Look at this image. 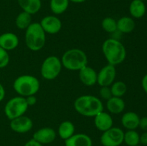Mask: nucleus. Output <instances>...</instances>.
<instances>
[{
	"label": "nucleus",
	"instance_id": "obj_1",
	"mask_svg": "<svg viewBox=\"0 0 147 146\" xmlns=\"http://www.w3.org/2000/svg\"><path fill=\"white\" fill-rule=\"evenodd\" d=\"M74 108L78 113L85 117H93L103 110L100 99L94 95L86 94L78 97L74 102Z\"/></svg>",
	"mask_w": 147,
	"mask_h": 146
},
{
	"label": "nucleus",
	"instance_id": "obj_2",
	"mask_svg": "<svg viewBox=\"0 0 147 146\" xmlns=\"http://www.w3.org/2000/svg\"><path fill=\"white\" fill-rule=\"evenodd\" d=\"M102 52L108 63L113 66L121 64L126 57L124 45L116 39L110 38L105 40L102 45Z\"/></svg>",
	"mask_w": 147,
	"mask_h": 146
},
{
	"label": "nucleus",
	"instance_id": "obj_3",
	"mask_svg": "<svg viewBox=\"0 0 147 146\" xmlns=\"http://www.w3.org/2000/svg\"><path fill=\"white\" fill-rule=\"evenodd\" d=\"M25 30L24 40L27 48L33 52L41 50L46 42V33L40 23L32 22Z\"/></svg>",
	"mask_w": 147,
	"mask_h": 146
},
{
	"label": "nucleus",
	"instance_id": "obj_4",
	"mask_svg": "<svg viewBox=\"0 0 147 146\" xmlns=\"http://www.w3.org/2000/svg\"><path fill=\"white\" fill-rule=\"evenodd\" d=\"M40 87L38 79L30 74H23L17 77L13 83L14 91L20 96L27 97L30 95H35Z\"/></svg>",
	"mask_w": 147,
	"mask_h": 146
},
{
	"label": "nucleus",
	"instance_id": "obj_5",
	"mask_svg": "<svg viewBox=\"0 0 147 146\" xmlns=\"http://www.w3.org/2000/svg\"><path fill=\"white\" fill-rule=\"evenodd\" d=\"M62 65L70 71H79L88 65V57L80 49H70L65 52L61 58Z\"/></svg>",
	"mask_w": 147,
	"mask_h": 146
},
{
	"label": "nucleus",
	"instance_id": "obj_6",
	"mask_svg": "<svg viewBox=\"0 0 147 146\" xmlns=\"http://www.w3.org/2000/svg\"><path fill=\"white\" fill-rule=\"evenodd\" d=\"M28 104L25 97L17 96L9 100L4 106V112L6 117L9 120L24 115L28 110Z\"/></svg>",
	"mask_w": 147,
	"mask_h": 146
},
{
	"label": "nucleus",
	"instance_id": "obj_7",
	"mask_svg": "<svg viewBox=\"0 0 147 146\" xmlns=\"http://www.w3.org/2000/svg\"><path fill=\"white\" fill-rule=\"evenodd\" d=\"M62 67L63 65L60 59L55 55L49 56L42 63L40 73L45 80H53L61 72Z\"/></svg>",
	"mask_w": 147,
	"mask_h": 146
},
{
	"label": "nucleus",
	"instance_id": "obj_8",
	"mask_svg": "<svg viewBox=\"0 0 147 146\" xmlns=\"http://www.w3.org/2000/svg\"><path fill=\"white\" fill-rule=\"evenodd\" d=\"M124 132L117 127H112L103 132L100 142L103 146H120L123 143Z\"/></svg>",
	"mask_w": 147,
	"mask_h": 146
},
{
	"label": "nucleus",
	"instance_id": "obj_9",
	"mask_svg": "<svg viewBox=\"0 0 147 146\" xmlns=\"http://www.w3.org/2000/svg\"><path fill=\"white\" fill-rule=\"evenodd\" d=\"M116 70L115 66L108 64L102 67L97 74V83L100 87H110L115 81Z\"/></svg>",
	"mask_w": 147,
	"mask_h": 146
},
{
	"label": "nucleus",
	"instance_id": "obj_10",
	"mask_svg": "<svg viewBox=\"0 0 147 146\" xmlns=\"http://www.w3.org/2000/svg\"><path fill=\"white\" fill-rule=\"evenodd\" d=\"M10 128L17 133L24 134L28 133L33 127V121L30 117L22 115L10 120Z\"/></svg>",
	"mask_w": 147,
	"mask_h": 146
},
{
	"label": "nucleus",
	"instance_id": "obj_11",
	"mask_svg": "<svg viewBox=\"0 0 147 146\" xmlns=\"http://www.w3.org/2000/svg\"><path fill=\"white\" fill-rule=\"evenodd\" d=\"M40 24L45 32L49 34H57L62 29V21L56 16L48 15L43 17Z\"/></svg>",
	"mask_w": 147,
	"mask_h": 146
},
{
	"label": "nucleus",
	"instance_id": "obj_12",
	"mask_svg": "<svg viewBox=\"0 0 147 146\" xmlns=\"http://www.w3.org/2000/svg\"><path fill=\"white\" fill-rule=\"evenodd\" d=\"M56 138V132L52 127H42L35 131L33 134L32 139L38 142L39 143L47 145L52 143Z\"/></svg>",
	"mask_w": 147,
	"mask_h": 146
},
{
	"label": "nucleus",
	"instance_id": "obj_13",
	"mask_svg": "<svg viewBox=\"0 0 147 146\" xmlns=\"http://www.w3.org/2000/svg\"><path fill=\"white\" fill-rule=\"evenodd\" d=\"M97 74L93 67L86 65L79 70V79L84 85L91 87L97 83Z\"/></svg>",
	"mask_w": 147,
	"mask_h": 146
},
{
	"label": "nucleus",
	"instance_id": "obj_14",
	"mask_svg": "<svg viewBox=\"0 0 147 146\" xmlns=\"http://www.w3.org/2000/svg\"><path fill=\"white\" fill-rule=\"evenodd\" d=\"M94 125L98 130L104 132L113 127V120L110 113L103 110L94 117Z\"/></svg>",
	"mask_w": 147,
	"mask_h": 146
},
{
	"label": "nucleus",
	"instance_id": "obj_15",
	"mask_svg": "<svg viewBox=\"0 0 147 146\" xmlns=\"http://www.w3.org/2000/svg\"><path fill=\"white\" fill-rule=\"evenodd\" d=\"M19 38L12 32H4L0 35V47L8 51L14 50L19 45Z\"/></svg>",
	"mask_w": 147,
	"mask_h": 146
},
{
	"label": "nucleus",
	"instance_id": "obj_16",
	"mask_svg": "<svg viewBox=\"0 0 147 146\" xmlns=\"http://www.w3.org/2000/svg\"><path fill=\"white\" fill-rule=\"evenodd\" d=\"M65 146H93V141L88 135L77 133L65 140Z\"/></svg>",
	"mask_w": 147,
	"mask_h": 146
},
{
	"label": "nucleus",
	"instance_id": "obj_17",
	"mask_svg": "<svg viewBox=\"0 0 147 146\" xmlns=\"http://www.w3.org/2000/svg\"><path fill=\"white\" fill-rule=\"evenodd\" d=\"M140 117L135 112H126L121 117V124L127 130H136L139 127Z\"/></svg>",
	"mask_w": 147,
	"mask_h": 146
},
{
	"label": "nucleus",
	"instance_id": "obj_18",
	"mask_svg": "<svg viewBox=\"0 0 147 146\" xmlns=\"http://www.w3.org/2000/svg\"><path fill=\"white\" fill-rule=\"evenodd\" d=\"M126 104L122 97H112L106 102V107L108 111L111 114L118 115L123 113Z\"/></svg>",
	"mask_w": 147,
	"mask_h": 146
},
{
	"label": "nucleus",
	"instance_id": "obj_19",
	"mask_svg": "<svg viewBox=\"0 0 147 146\" xmlns=\"http://www.w3.org/2000/svg\"><path fill=\"white\" fill-rule=\"evenodd\" d=\"M17 1L23 11L32 15L38 12L42 7L41 0H17Z\"/></svg>",
	"mask_w": 147,
	"mask_h": 146
},
{
	"label": "nucleus",
	"instance_id": "obj_20",
	"mask_svg": "<svg viewBox=\"0 0 147 146\" xmlns=\"http://www.w3.org/2000/svg\"><path fill=\"white\" fill-rule=\"evenodd\" d=\"M117 22V30L123 34H129L134 30L136 23L132 17H122Z\"/></svg>",
	"mask_w": 147,
	"mask_h": 146
},
{
	"label": "nucleus",
	"instance_id": "obj_21",
	"mask_svg": "<svg viewBox=\"0 0 147 146\" xmlns=\"http://www.w3.org/2000/svg\"><path fill=\"white\" fill-rule=\"evenodd\" d=\"M146 7L142 0H133L129 6V12L135 19H140L146 14Z\"/></svg>",
	"mask_w": 147,
	"mask_h": 146
},
{
	"label": "nucleus",
	"instance_id": "obj_22",
	"mask_svg": "<svg viewBox=\"0 0 147 146\" xmlns=\"http://www.w3.org/2000/svg\"><path fill=\"white\" fill-rule=\"evenodd\" d=\"M75 130L76 127L74 124L72 122L65 120L62 122L60 124L57 130V133L60 138L65 140L75 134Z\"/></svg>",
	"mask_w": 147,
	"mask_h": 146
},
{
	"label": "nucleus",
	"instance_id": "obj_23",
	"mask_svg": "<svg viewBox=\"0 0 147 146\" xmlns=\"http://www.w3.org/2000/svg\"><path fill=\"white\" fill-rule=\"evenodd\" d=\"M32 14L22 11L17 16L15 24L20 29H26L32 24Z\"/></svg>",
	"mask_w": 147,
	"mask_h": 146
},
{
	"label": "nucleus",
	"instance_id": "obj_24",
	"mask_svg": "<svg viewBox=\"0 0 147 146\" xmlns=\"http://www.w3.org/2000/svg\"><path fill=\"white\" fill-rule=\"evenodd\" d=\"M69 0H50V9L56 15L64 13L69 6Z\"/></svg>",
	"mask_w": 147,
	"mask_h": 146
},
{
	"label": "nucleus",
	"instance_id": "obj_25",
	"mask_svg": "<svg viewBox=\"0 0 147 146\" xmlns=\"http://www.w3.org/2000/svg\"><path fill=\"white\" fill-rule=\"evenodd\" d=\"M140 135L136 131V130H129L124 133L123 143L128 146H136L139 145Z\"/></svg>",
	"mask_w": 147,
	"mask_h": 146
},
{
	"label": "nucleus",
	"instance_id": "obj_26",
	"mask_svg": "<svg viewBox=\"0 0 147 146\" xmlns=\"http://www.w3.org/2000/svg\"><path fill=\"white\" fill-rule=\"evenodd\" d=\"M110 88L113 97H122L127 91V86L126 83L122 81L114 82L111 85Z\"/></svg>",
	"mask_w": 147,
	"mask_h": 146
},
{
	"label": "nucleus",
	"instance_id": "obj_27",
	"mask_svg": "<svg viewBox=\"0 0 147 146\" xmlns=\"http://www.w3.org/2000/svg\"><path fill=\"white\" fill-rule=\"evenodd\" d=\"M103 29L108 33H113L117 30V22L115 19L108 17L103 19L101 22Z\"/></svg>",
	"mask_w": 147,
	"mask_h": 146
},
{
	"label": "nucleus",
	"instance_id": "obj_28",
	"mask_svg": "<svg viewBox=\"0 0 147 146\" xmlns=\"http://www.w3.org/2000/svg\"><path fill=\"white\" fill-rule=\"evenodd\" d=\"M10 57L7 50L0 47V69L4 68L9 63Z\"/></svg>",
	"mask_w": 147,
	"mask_h": 146
},
{
	"label": "nucleus",
	"instance_id": "obj_29",
	"mask_svg": "<svg viewBox=\"0 0 147 146\" xmlns=\"http://www.w3.org/2000/svg\"><path fill=\"white\" fill-rule=\"evenodd\" d=\"M99 95L102 99L106 100V101L113 97L110 87H108V86L100 87V90H99Z\"/></svg>",
	"mask_w": 147,
	"mask_h": 146
},
{
	"label": "nucleus",
	"instance_id": "obj_30",
	"mask_svg": "<svg viewBox=\"0 0 147 146\" xmlns=\"http://www.w3.org/2000/svg\"><path fill=\"white\" fill-rule=\"evenodd\" d=\"M139 127L144 132H147V116L140 117Z\"/></svg>",
	"mask_w": 147,
	"mask_h": 146
},
{
	"label": "nucleus",
	"instance_id": "obj_31",
	"mask_svg": "<svg viewBox=\"0 0 147 146\" xmlns=\"http://www.w3.org/2000/svg\"><path fill=\"white\" fill-rule=\"evenodd\" d=\"M26 102H27L28 106H32L34 105L37 102V97L34 95H30L28 96V97H25Z\"/></svg>",
	"mask_w": 147,
	"mask_h": 146
},
{
	"label": "nucleus",
	"instance_id": "obj_32",
	"mask_svg": "<svg viewBox=\"0 0 147 146\" xmlns=\"http://www.w3.org/2000/svg\"><path fill=\"white\" fill-rule=\"evenodd\" d=\"M139 143L142 145H147V132H144L140 135Z\"/></svg>",
	"mask_w": 147,
	"mask_h": 146
},
{
	"label": "nucleus",
	"instance_id": "obj_33",
	"mask_svg": "<svg viewBox=\"0 0 147 146\" xmlns=\"http://www.w3.org/2000/svg\"><path fill=\"white\" fill-rule=\"evenodd\" d=\"M24 146H43L42 145L39 143L38 142H37L36 140H34V139L32 138L31 140H28L27 143L24 144Z\"/></svg>",
	"mask_w": 147,
	"mask_h": 146
},
{
	"label": "nucleus",
	"instance_id": "obj_34",
	"mask_svg": "<svg viewBox=\"0 0 147 146\" xmlns=\"http://www.w3.org/2000/svg\"><path fill=\"white\" fill-rule=\"evenodd\" d=\"M142 86L144 92L147 94V74H145L142 80Z\"/></svg>",
	"mask_w": 147,
	"mask_h": 146
},
{
	"label": "nucleus",
	"instance_id": "obj_35",
	"mask_svg": "<svg viewBox=\"0 0 147 146\" xmlns=\"http://www.w3.org/2000/svg\"><path fill=\"white\" fill-rule=\"evenodd\" d=\"M5 89H4V86L1 84V83L0 82V102L4 100V97H5Z\"/></svg>",
	"mask_w": 147,
	"mask_h": 146
},
{
	"label": "nucleus",
	"instance_id": "obj_36",
	"mask_svg": "<svg viewBox=\"0 0 147 146\" xmlns=\"http://www.w3.org/2000/svg\"><path fill=\"white\" fill-rule=\"evenodd\" d=\"M70 1H72V2L73 3H83V2H85L86 1H87V0H69Z\"/></svg>",
	"mask_w": 147,
	"mask_h": 146
},
{
	"label": "nucleus",
	"instance_id": "obj_37",
	"mask_svg": "<svg viewBox=\"0 0 147 146\" xmlns=\"http://www.w3.org/2000/svg\"><path fill=\"white\" fill-rule=\"evenodd\" d=\"M136 146H142V145H136Z\"/></svg>",
	"mask_w": 147,
	"mask_h": 146
},
{
	"label": "nucleus",
	"instance_id": "obj_38",
	"mask_svg": "<svg viewBox=\"0 0 147 146\" xmlns=\"http://www.w3.org/2000/svg\"><path fill=\"white\" fill-rule=\"evenodd\" d=\"M142 1H146V0H142Z\"/></svg>",
	"mask_w": 147,
	"mask_h": 146
}]
</instances>
